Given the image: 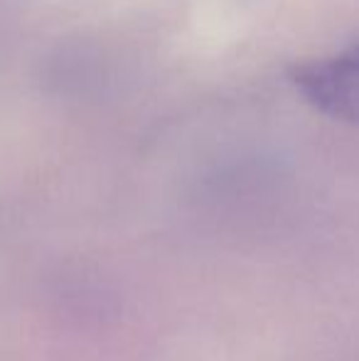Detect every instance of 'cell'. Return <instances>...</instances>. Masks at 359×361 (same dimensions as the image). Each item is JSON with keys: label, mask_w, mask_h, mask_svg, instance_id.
Masks as SVG:
<instances>
[{"label": "cell", "mask_w": 359, "mask_h": 361, "mask_svg": "<svg viewBox=\"0 0 359 361\" xmlns=\"http://www.w3.org/2000/svg\"><path fill=\"white\" fill-rule=\"evenodd\" d=\"M291 81L322 114L359 126V42L332 57L296 64Z\"/></svg>", "instance_id": "obj_1"}]
</instances>
